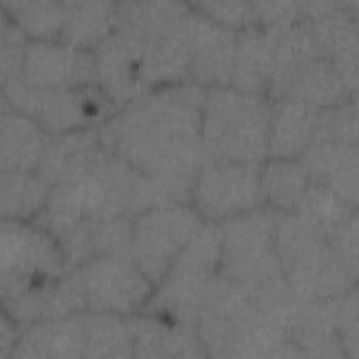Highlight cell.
<instances>
[{
	"instance_id": "1",
	"label": "cell",
	"mask_w": 359,
	"mask_h": 359,
	"mask_svg": "<svg viewBox=\"0 0 359 359\" xmlns=\"http://www.w3.org/2000/svg\"><path fill=\"white\" fill-rule=\"evenodd\" d=\"M206 91L191 80L156 87L100 123V142L147 175L194 182L208 160L201 142Z\"/></svg>"
},
{
	"instance_id": "2",
	"label": "cell",
	"mask_w": 359,
	"mask_h": 359,
	"mask_svg": "<svg viewBox=\"0 0 359 359\" xmlns=\"http://www.w3.org/2000/svg\"><path fill=\"white\" fill-rule=\"evenodd\" d=\"M271 100L230 86L209 87L201 142L208 158L261 164L268 157Z\"/></svg>"
},
{
	"instance_id": "3",
	"label": "cell",
	"mask_w": 359,
	"mask_h": 359,
	"mask_svg": "<svg viewBox=\"0 0 359 359\" xmlns=\"http://www.w3.org/2000/svg\"><path fill=\"white\" fill-rule=\"evenodd\" d=\"M276 252L283 278L304 300H327L356 286L337 259L325 229L299 212H278Z\"/></svg>"
},
{
	"instance_id": "4",
	"label": "cell",
	"mask_w": 359,
	"mask_h": 359,
	"mask_svg": "<svg viewBox=\"0 0 359 359\" xmlns=\"http://www.w3.org/2000/svg\"><path fill=\"white\" fill-rule=\"evenodd\" d=\"M222 233L205 220L154 287L140 311L192 325L220 278Z\"/></svg>"
},
{
	"instance_id": "5",
	"label": "cell",
	"mask_w": 359,
	"mask_h": 359,
	"mask_svg": "<svg viewBox=\"0 0 359 359\" xmlns=\"http://www.w3.org/2000/svg\"><path fill=\"white\" fill-rule=\"evenodd\" d=\"M1 101L31 116L48 135L98 126L118 111L98 84L43 88L17 79L1 83Z\"/></svg>"
},
{
	"instance_id": "6",
	"label": "cell",
	"mask_w": 359,
	"mask_h": 359,
	"mask_svg": "<svg viewBox=\"0 0 359 359\" xmlns=\"http://www.w3.org/2000/svg\"><path fill=\"white\" fill-rule=\"evenodd\" d=\"M276 213L278 210L262 205L219 223L220 272L234 285L252 289L283 275L276 252Z\"/></svg>"
},
{
	"instance_id": "7",
	"label": "cell",
	"mask_w": 359,
	"mask_h": 359,
	"mask_svg": "<svg viewBox=\"0 0 359 359\" xmlns=\"http://www.w3.org/2000/svg\"><path fill=\"white\" fill-rule=\"evenodd\" d=\"M57 240L31 220L1 219L0 299H13L25 290L67 272Z\"/></svg>"
},
{
	"instance_id": "8",
	"label": "cell",
	"mask_w": 359,
	"mask_h": 359,
	"mask_svg": "<svg viewBox=\"0 0 359 359\" xmlns=\"http://www.w3.org/2000/svg\"><path fill=\"white\" fill-rule=\"evenodd\" d=\"M203 222L187 202L161 203L132 217L129 254L154 287Z\"/></svg>"
},
{
	"instance_id": "9",
	"label": "cell",
	"mask_w": 359,
	"mask_h": 359,
	"mask_svg": "<svg viewBox=\"0 0 359 359\" xmlns=\"http://www.w3.org/2000/svg\"><path fill=\"white\" fill-rule=\"evenodd\" d=\"M69 273L90 313L132 314L140 311L154 292V285L130 254L97 255L72 268Z\"/></svg>"
},
{
	"instance_id": "10",
	"label": "cell",
	"mask_w": 359,
	"mask_h": 359,
	"mask_svg": "<svg viewBox=\"0 0 359 359\" xmlns=\"http://www.w3.org/2000/svg\"><path fill=\"white\" fill-rule=\"evenodd\" d=\"M94 154L53 182L45 206L31 220L55 238L86 219L128 216L108 181L95 168Z\"/></svg>"
},
{
	"instance_id": "11",
	"label": "cell",
	"mask_w": 359,
	"mask_h": 359,
	"mask_svg": "<svg viewBox=\"0 0 359 359\" xmlns=\"http://www.w3.org/2000/svg\"><path fill=\"white\" fill-rule=\"evenodd\" d=\"M189 203L203 220L216 223L262 206L259 164L205 160L194 178Z\"/></svg>"
},
{
	"instance_id": "12",
	"label": "cell",
	"mask_w": 359,
	"mask_h": 359,
	"mask_svg": "<svg viewBox=\"0 0 359 359\" xmlns=\"http://www.w3.org/2000/svg\"><path fill=\"white\" fill-rule=\"evenodd\" d=\"M93 50L98 86L118 109L153 90L139 36L115 28Z\"/></svg>"
},
{
	"instance_id": "13",
	"label": "cell",
	"mask_w": 359,
	"mask_h": 359,
	"mask_svg": "<svg viewBox=\"0 0 359 359\" xmlns=\"http://www.w3.org/2000/svg\"><path fill=\"white\" fill-rule=\"evenodd\" d=\"M22 79L31 86L43 88L98 84L94 50L59 38L28 39Z\"/></svg>"
},
{
	"instance_id": "14",
	"label": "cell",
	"mask_w": 359,
	"mask_h": 359,
	"mask_svg": "<svg viewBox=\"0 0 359 359\" xmlns=\"http://www.w3.org/2000/svg\"><path fill=\"white\" fill-rule=\"evenodd\" d=\"M187 32L191 53L189 80L206 88L230 86L237 29L212 20L191 6Z\"/></svg>"
},
{
	"instance_id": "15",
	"label": "cell",
	"mask_w": 359,
	"mask_h": 359,
	"mask_svg": "<svg viewBox=\"0 0 359 359\" xmlns=\"http://www.w3.org/2000/svg\"><path fill=\"white\" fill-rule=\"evenodd\" d=\"M358 0L332 1L320 15L303 20L320 53L338 67L353 94H358Z\"/></svg>"
},
{
	"instance_id": "16",
	"label": "cell",
	"mask_w": 359,
	"mask_h": 359,
	"mask_svg": "<svg viewBox=\"0 0 359 359\" xmlns=\"http://www.w3.org/2000/svg\"><path fill=\"white\" fill-rule=\"evenodd\" d=\"M126 320L136 358L208 356L192 325L144 311L126 314Z\"/></svg>"
},
{
	"instance_id": "17",
	"label": "cell",
	"mask_w": 359,
	"mask_h": 359,
	"mask_svg": "<svg viewBox=\"0 0 359 359\" xmlns=\"http://www.w3.org/2000/svg\"><path fill=\"white\" fill-rule=\"evenodd\" d=\"M133 216L86 219L57 237L66 266L72 268L104 254H129Z\"/></svg>"
},
{
	"instance_id": "18",
	"label": "cell",
	"mask_w": 359,
	"mask_h": 359,
	"mask_svg": "<svg viewBox=\"0 0 359 359\" xmlns=\"http://www.w3.org/2000/svg\"><path fill=\"white\" fill-rule=\"evenodd\" d=\"M297 158L313 182L325 187L348 205L358 208V144L311 142Z\"/></svg>"
},
{
	"instance_id": "19",
	"label": "cell",
	"mask_w": 359,
	"mask_h": 359,
	"mask_svg": "<svg viewBox=\"0 0 359 359\" xmlns=\"http://www.w3.org/2000/svg\"><path fill=\"white\" fill-rule=\"evenodd\" d=\"M1 310L21 327L84 313L81 293L69 271L55 279L39 283L24 293L1 300Z\"/></svg>"
},
{
	"instance_id": "20",
	"label": "cell",
	"mask_w": 359,
	"mask_h": 359,
	"mask_svg": "<svg viewBox=\"0 0 359 359\" xmlns=\"http://www.w3.org/2000/svg\"><path fill=\"white\" fill-rule=\"evenodd\" d=\"M87 332L83 313L21 327L10 358H86Z\"/></svg>"
},
{
	"instance_id": "21",
	"label": "cell",
	"mask_w": 359,
	"mask_h": 359,
	"mask_svg": "<svg viewBox=\"0 0 359 359\" xmlns=\"http://www.w3.org/2000/svg\"><path fill=\"white\" fill-rule=\"evenodd\" d=\"M272 39V67L266 97L282 98L297 74L320 53L311 29L302 18L282 27H265Z\"/></svg>"
},
{
	"instance_id": "22",
	"label": "cell",
	"mask_w": 359,
	"mask_h": 359,
	"mask_svg": "<svg viewBox=\"0 0 359 359\" xmlns=\"http://www.w3.org/2000/svg\"><path fill=\"white\" fill-rule=\"evenodd\" d=\"M338 302L339 296L300 303L289 335L303 356H345L338 328Z\"/></svg>"
},
{
	"instance_id": "23",
	"label": "cell",
	"mask_w": 359,
	"mask_h": 359,
	"mask_svg": "<svg viewBox=\"0 0 359 359\" xmlns=\"http://www.w3.org/2000/svg\"><path fill=\"white\" fill-rule=\"evenodd\" d=\"M48 137L31 116L1 101L0 171L36 170Z\"/></svg>"
},
{
	"instance_id": "24",
	"label": "cell",
	"mask_w": 359,
	"mask_h": 359,
	"mask_svg": "<svg viewBox=\"0 0 359 359\" xmlns=\"http://www.w3.org/2000/svg\"><path fill=\"white\" fill-rule=\"evenodd\" d=\"M317 109L290 98L271 100L268 157L297 158L313 142Z\"/></svg>"
},
{
	"instance_id": "25",
	"label": "cell",
	"mask_w": 359,
	"mask_h": 359,
	"mask_svg": "<svg viewBox=\"0 0 359 359\" xmlns=\"http://www.w3.org/2000/svg\"><path fill=\"white\" fill-rule=\"evenodd\" d=\"M272 67V39L261 24L245 25L236 32L231 86L266 95Z\"/></svg>"
},
{
	"instance_id": "26",
	"label": "cell",
	"mask_w": 359,
	"mask_h": 359,
	"mask_svg": "<svg viewBox=\"0 0 359 359\" xmlns=\"http://www.w3.org/2000/svg\"><path fill=\"white\" fill-rule=\"evenodd\" d=\"M358 97L346 86L338 67L325 56L318 55L293 80L282 98L300 101L321 109Z\"/></svg>"
},
{
	"instance_id": "27",
	"label": "cell",
	"mask_w": 359,
	"mask_h": 359,
	"mask_svg": "<svg viewBox=\"0 0 359 359\" xmlns=\"http://www.w3.org/2000/svg\"><path fill=\"white\" fill-rule=\"evenodd\" d=\"M310 177L299 158L266 157L259 164L264 205L278 212H297Z\"/></svg>"
},
{
	"instance_id": "28",
	"label": "cell",
	"mask_w": 359,
	"mask_h": 359,
	"mask_svg": "<svg viewBox=\"0 0 359 359\" xmlns=\"http://www.w3.org/2000/svg\"><path fill=\"white\" fill-rule=\"evenodd\" d=\"M52 185L36 170L0 171L1 219L32 220L45 206Z\"/></svg>"
},
{
	"instance_id": "29",
	"label": "cell",
	"mask_w": 359,
	"mask_h": 359,
	"mask_svg": "<svg viewBox=\"0 0 359 359\" xmlns=\"http://www.w3.org/2000/svg\"><path fill=\"white\" fill-rule=\"evenodd\" d=\"M100 146L98 126L49 135L36 171L53 184L66 172L86 164Z\"/></svg>"
},
{
	"instance_id": "30",
	"label": "cell",
	"mask_w": 359,
	"mask_h": 359,
	"mask_svg": "<svg viewBox=\"0 0 359 359\" xmlns=\"http://www.w3.org/2000/svg\"><path fill=\"white\" fill-rule=\"evenodd\" d=\"M114 29L115 1H69V15L59 39L94 49Z\"/></svg>"
},
{
	"instance_id": "31",
	"label": "cell",
	"mask_w": 359,
	"mask_h": 359,
	"mask_svg": "<svg viewBox=\"0 0 359 359\" xmlns=\"http://www.w3.org/2000/svg\"><path fill=\"white\" fill-rule=\"evenodd\" d=\"M1 8L29 39L60 38L69 15V1L3 0Z\"/></svg>"
},
{
	"instance_id": "32",
	"label": "cell",
	"mask_w": 359,
	"mask_h": 359,
	"mask_svg": "<svg viewBox=\"0 0 359 359\" xmlns=\"http://www.w3.org/2000/svg\"><path fill=\"white\" fill-rule=\"evenodd\" d=\"M87 332L86 358H130L132 335L126 316L114 313L84 311Z\"/></svg>"
},
{
	"instance_id": "33",
	"label": "cell",
	"mask_w": 359,
	"mask_h": 359,
	"mask_svg": "<svg viewBox=\"0 0 359 359\" xmlns=\"http://www.w3.org/2000/svg\"><path fill=\"white\" fill-rule=\"evenodd\" d=\"M358 97L317 109L313 142L358 144Z\"/></svg>"
},
{
	"instance_id": "34",
	"label": "cell",
	"mask_w": 359,
	"mask_h": 359,
	"mask_svg": "<svg viewBox=\"0 0 359 359\" xmlns=\"http://www.w3.org/2000/svg\"><path fill=\"white\" fill-rule=\"evenodd\" d=\"M355 210L358 208L348 205L334 192L310 180L297 212L320 223L327 230Z\"/></svg>"
},
{
	"instance_id": "35",
	"label": "cell",
	"mask_w": 359,
	"mask_h": 359,
	"mask_svg": "<svg viewBox=\"0 0 359 359\" xmlns=\"http://www.w3.org/2000/svg\"><path fill=\"white\" fill-rule=\"evenodd\" d=\"M358 210L348 215L345 219L338 222L337 224L328 227L327 237L330 245L344 266V269L358 280Z\"/></svg>"
},
{
	"instance_id": "36",
	"label": "cell",
	"mask_w": 359,
	"mask_h": 359,
	"mask_svg": "<svg viewBox=\"0 0 359 359\" xmlns=\"http://www.w3.org/2000/svg\"><path fill=\"white\" fill-rule=\"evenodd\" d=\"M191 6L212 20L234 29H240L255 22L251 1H196L191 3Z\"/></svg>"
},
{
	"instance_id": "37",
	"label": "cell",
	"mask_w": 359,
	"mask_h": 359,
	"mask_svg": "<svg viewBox=\"0 0 359 359\" xmlns=\"http://www.w3.org/2000/svg\"><path fill=\"white\" fill-rule=\"evenodd\" d=\"M338 328L345 356L359 355L358 339V286L351 287L339 296L338 302Z\"/></svg>"
},
{
	"instance_id": "38",
	"label": "cell",
	"mask_w": 359,
	"mask_h": 359,
	"mask_svg": "<svg viewBox=\"0 0 359 359\" xmlns=\"http://www.w3.org/2000/svg\"><path fill=\"white\" fill-rule=\"evenodd\" d=\"M255 22L264 27H282L300 20L299 1H251Z\"/></svg>"
},
{
	"instance_id": "39",
	"label": "cell",
	"mask_w": 359,
	"mask_h": 359,
	"mask_svg": "<svg viewBox=\"0 0 359 359\" xmlns=\"http://www.w3.org/2000/svg\"><path fill=\"white\" fill-rule=\"evenodd\" d=\"M25 45L27 43H24V45H1L0 83L22 79Z\"/></svg>"
},
{
	"instance_id": "40",
	"label": "cell",
	"mask_w": 359,
	"mask_h": 359,
	"mask_svg": "<svg viewBox=\"0 0 359 359\" xmlns=\"http://www.w3.org/2000/svg\"><path fill=\"white\" fill-rule=\"evenodd\" d=\"M21 325L17 324L7 313L1 310L0 321V358H10L18 341Z\"/></svg>"
}]
</instances>
